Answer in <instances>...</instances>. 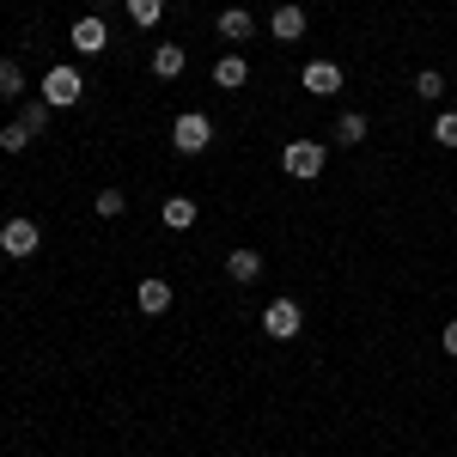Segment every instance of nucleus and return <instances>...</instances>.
<instances>
[{"instance_id":"nucleus-1","label":"nucleus","mask_w":457,"mask_h":457,"mask_svg":"<svg viewBox=\"0 0 457 457\" xmlns=\"http://www.w3.org/2000/svg\"><path fill=\"white\" fill-rule=\"evenodd\" d=\"M49 110H73L79 98H86V73L79 68H68V62H55V68L43 73V92H37Z\"/></svg>"},{"instance_id":"nucleus-22","label":"nucleus","mask_w":457,"mask_h":457,"mask_svg":"<svg viewBox=\"0 0 457 457\" xmlns=\"http://www.w3.org/2000/svg\"><path fill=\"white\" fill-rule=\"evenodd\" d=\"M433 141H439V146H457V110L433 116Z\"/></svg>"},{"instance_id":"nucleus-7","label":"nucleus","mask_w":457,"mask_h":457,"mask_svg":"<svg viewBox=\"0 0 457 457\" xmlns=\"http://www.w3.org/2000/svg\"><path fill=\"white\" fill-rule=\"evenodd\" d=\"M299 86H305L312 98H336V92H342V68L317 55V62H305V68H299Z\"/></svg>"},{"instance_id":"nucleus-12","label":"nucleus","mask_w":457,"mask_h":457,"mask_svg":"<svg viewBox=\"0 0 457 457\" xmlns=\"http://www.w3.org/2000/svg\"><path fill=\"white\" fill-rule=\"evenodd\" d=\"M183 68H189V49L165 37V43L153 49V73H159V79H177V73H183Z\"/></svg>"},{"instance_id":"nucleus-10","label":"nucleus","mask_w":457,"mask_h":457,"mask_svg":"<svg viewBox=\"0 0 457 457\" xmlns=\"http://www.w3.org/2000/svg\"><path fill=\"white\" fill-rule=\"evenodd\" d=\"M171 299H177L171 281H141V287H135V305H141L146 317H165V312H171Z\"/></svg>"},{"instance_id":"nucleus-15","label":"nucleus","mask_w":457,"mask_h":457,"mask_svg":"<svg viewBox=\"0 0 457 457\" xmlns=\"http://www.w3.org/2000/svg\"><path fill=\"white\" fill-rule=\"evenodd\" d=\"M49 116H55V110L43 104V98H19V116H12V122H25V129H31V141H37V135L49 129Z\"/></svg>"},{"instance_id":"nucleus-23","label":"nucleus","mask_w":457,"mask_h":457,"mask_svg":"<svg viewBox=\"0 0 457 457\" xmlns=\"http://www.w3.org/2000/svg\"><path fill=\"white\" fill-rule=\"evenodd\" d=\"M439 348H445V353H452V360H457V317H452V323H445V329H439Z\"/></svg>"},{"instance_id":"nucleus-20","label":"nucleus","mask_w":457,"mask_h":457,"mask_svg":"<svg viewBox=\"0 0 457 457\" xmlns=\"http://www.w3.org/2000/svg\"><path fill=\"white\" fill-rule=\"evenodd\" d=\"M92 208H98V220H122L129 195H122V189H98V202H92Z\"/></svg>"},{"instance_id":"nucleus-17","label":"nucleus","mask_w":457,"mask_h":457,"mask_svg":"<svg viewBox=\"0 0 457 457\" xmlns=\"http://www.w3.org/2000/svg\"><path fill=\"white\" fill-rule=\"evenodd\" d=\"M165 226H171V232H189V226H195V202H189V195H171V202H165Z\"/></svg>"},{"instance_id":"nucleus-6","label":"nucleus","mask_w":457,"mask_h":457,"mask_svg":"<svg viewBox=\"0 0 457 457\" xmlns=\"http://www.w3.org/2000/svg\"><path fill=\"white\" fill-rule=\"evenodd\" d=\"M68 43H73V55H104L110 49V25L98 19V12H86V19H73Z\"/></svg>"},{"instance_id":"nucleus-19","label":"nucleus","mask_w":457,"mask_h":457,"mask_svg":"<svg viewBox=\"0 0 457 457\" xmlns=\"http://www.w3.org/2000/svg\"><path fill=\"white\" fill-rule=\"evenodd\" d=\"M415 98L439 104V98H445V73H439V68H421V73H415Z\"/></svg>"},{"instance_id":"nucleus-18","label":"nucleus","mask_w":457,"mask_h":457,"mask_svg":"<svg viewBox=\"0 0 457 457\" xmlns=\"http://www.w3.org/2000/svg\"><path fill=\"white\" fill-rule=\"evenodd\" d=\"M25 86H31V79H25V68L6 55V62H0V98H25Z\"/></svg>"},{"instance_id":"nucleus-14","label":"nucleus","mask_w":457,"mask_h":457,"mask_svg":"<svg viewBox=\"0 0 457 457\" xmlns=\"http://www.w3.org/2000/svg\"><path fill=\"white\" fill-rule=\"evenodd\" d=\"M329 135H336V141H342V146H360V141H366V135H372V122H366V116H360V110H342V116H336V129H329Z\"/></svg>"},{"instance_id":"nucleus-16","label":"nucleus","mask_w":457,"mask_h":457,"mask_svg":"<svg viewBox=\"0 0 457 457\" xmlns=\"http://www.w3.org/2000/svg\"><path fill=\"white\" fill-rule=\"evenodd\" d=\"M122 12H129V25H141V31H153V25L165 19V0H122Z\"/></svg>"},{"instance_id":"nucleus-4","label":"nucleus","mask_w":457,"mask_h":457,"mask_svg":"<svg viewBox=\"0 0 457 457\" xmlns=\"http://www.w3.org/2000/svg\"><path fill=\"white\" fill-rule=\"evenodd\" d=\"M305 329V312H299V299H275L269 312H262V336L269 342H293Z\"/></svg>"},{"instance_id":"nucleus-21","label":"nucleus","mask_w":457,"mask_h":457,"mask_svg":"<svg viewBox=\"0 0 457 457\" xmlns=\"http://www.w3.org/2000/svg\"><path fill=\"white\" fill-rule=\"evenodd\" d=\"M0 146H6V153H25V146H31V129H25V122H6V129H0Z\"/></svg>"},{"instance_id":"nucleus-11","label":"nucleus","mask_w":457,"mask_h":457,"mask_svg":"<svg viewBox=\"0 0 457 457\" xmlns=\"http://www.w3.org/2000/svg\"><path fill=\"white\" fill-rule=\"evenodd\" d=\"M226 281H238V287L262 281V250H232L226 256Z\"/></svg>"},{"instance_id":"nucleus-5","label":"nucleus","mask_w":457,"mask_h":457,"mask_svg":"<svg viewBox=\"0 0 457 457\" xmlns=\"http://www.w3.org/2000/svg\"><path fill=\"white\" fill-rule=\"evenodd\" d=\"M37 245H43V226L25 220V213H12V220L0 226V250H6V256H37Z\"/></svg>"},{"instance_id":"nucleus-2","label":"nucleus","mask_w":457,"mask_h":457,"mask_svg":"<svg viewBox=\"0 0 457 457\" xmlns=\"http://www.w3.org/2000/svg\"><path fill=\"white\" fill-rule=\"evenodd\" d=\"M323 165H329V146L323 141H287L281 146V171L293 177V183H317Z\"/></svg>"},{"instance_id":"nucleus-13","label":"nucleus","mask_w":457,"mask_h":457,"mask_svg":"<svg viewBox=\"0 0 457 457\" xmlns=\"http://www.w3.org/2000/svg\"><path fill=\"white\" fill-rule=\"evenodd\" d=\"M245 79H250L245 55H220V62H213V86H220V92H238Z\"/></svg>"},{"instance_id":"nucleus-9","label":"nucleus","mask_w":457,"mask_h":457,"mask_svg":"<svg viewBox=\"0 0 457 457\" xmlns=\"http://www.w3.org/2000/svg\"><path fill=\"white\" fill-rule=\"evenodd\" d=\"M213 37H226V43H250V37H256V12H245V6H226V12L213 19Z\"/></svg>"},{"instance_id":"nucleus-3","label":"nucleus","mask_w":457,"mask_h":457,"mask_svg":"<svg viewBox=\"0 0 457 457\" xmlns=\"http://www.w3.org/2000/svg\"><path fill=\"white\" fill-rule=\"evenodd\" d=\"M171 146L183 153V159H195V153H208V146H213V122L202 116V110H183V116L171 122Z\"/></svg>"},{"instance_id":"nucleus-8","label":"nucleus","mask_w":457,"mask_h":457,"mask_svg":"<svg viewBox=\"0 0 457 457\" xmlns=\"http://www.w3.org/2000/svg\"><path fill=\"white\" fill-rule=\"evenodd\" d=\"M305 25H312V12L287 0V6H275V19H269V37H275V43H299V37H305Z\"/></svg>"}]
</instances>
